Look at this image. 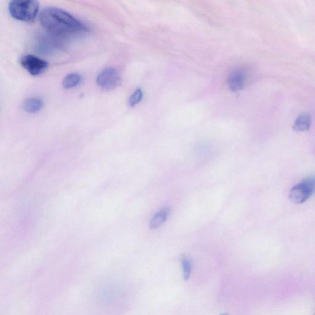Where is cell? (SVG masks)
Here are the masks:
<instances>
[{
  "label": "cell",
  "mask_w": 315,
  "mask_h": 315,
  "mask_svg": "<svg viewBox=\"0 0 315 315\" xmlns=\"http://www.w3.org/2000/svg\"><path fill=\"white\" fill-rule=\"evenodd\" d=\"M170 213H171V209L165 208L155 214L150 221V228L154 230L161 226L168 218Z\"/></svg>",
  "instance_id": "obj_8"
},
{
  "label": "cell",
  "mask_w": 315,
  "mask_h": 315,
  "mask_svg": "<svg viewBox=\"0 0 315 315\" xmlns=\"http://www.w3.org/2000/svg\"><path fill=\"white\" fill-rule=\"evenodd\" d=\"M96 81L103 90H112L119 85L121 78L115 68H107L98 74Z\"/></svg>",
  "instance_id": "obj_4"
},
{
  "label": "cell",
  "mask_w": 315,
  "mask_h": 315,
  "mask_svg": "<svg viewBox=\"0 0 315 315\" xmlns=\"http://www.w3.org/2000/svg\"><path fill=\"white\" fill-rule=\"evenodd\" d=\"M81 76L78 73H71L66 76L63 81V86L65 89H71L80 85Z\"/></svg>",
  "instance_id": "obj_10"
},
{
  "label": "cell",
  "mask_w": 315,
  "mask_h": 315,
  "mask_svg": "<svg viewBox=\"0 0 315 315\" xmlns=\"http://www.w3.org/2000/svg\"><path fill=\"white\" fill-rule=\"evenodd\" d=\"M21 64L25 70L33 76L41 75L48 68L46 61L32 54L24 56L21 59Z\"/></svg>",
  "instance_id": "obj_5"
},
{
  "label": "cell",
  "mask_w": 315,
  "mask_h": 315,
  "mask_svg": "<svg viewBox=\"0 0 315 315\" xmlns=\"http://www.w3.org/2000/svg\"><path fill=\"white\" fill-rule=\"evenodd\" d=\"M38 11L39 4L36 0H11L9 4V14L17 21L32 22Z\"/></svg>",
  "instance_id": "obj_2"
},
{
  "label": "cell",
  "mask_w": 315,
  "mask_h": 315,
  "mask_svg": "<svg viewBox=\"0 0 315 315\" xmlns=\"http://www.w3.org/2000/svg\"><path fill=\"white\" fill-rule=\"evenodd\" d=\"M42 26L56 36L70 38L86 33L87 27L72 15L63 9L49 7L40 14Z\"/></svg>",
  "instance_id": "obj_1"
},
{
  "label": "cell",
  "mask_w": 315,
  "mask_h": 315,
  "mask_svg": "<svg viewBox=\"0 0 315 315\" xmlns=\"http://www.w3.org/2000/svg\"><path fill=\"white\" fill-rule=\"evenodd\" d=\"M315 193V176L309 177L295 185L290 189L289 198L293 203L301 204Z\"/></svg>",
  "instance_id": "obj_3"
},
{
  "label": "cell",
  "mask_w": 315,
  "mask_h": 315,
  "mask_svg": "<svg viewBox=\"0 0 315 315\" xmlns=\"http://www.w3.org/2000/svg\"><path fill=\"white\" fill-rule=\"evenodd\" d=\"M245 75L240 70L233 71L228 78V86L233 91L240 90L245 83Z\"/></svg>",
  "instance_id": "obj_6"
},
{
  "label": "cell",
  "mask_w": 315,
  "mask_h": 315,
  "mask_svg": "<svg viewBox=\"0 0 315 315\" xmlns=\"http://www.w3.org/2000/svg\"><path fill=\"white\" fill-rule=\"evenodd\" d=\"M43 101L38 98H30L22 103V107L25 112L30 113L38 112L43 108Z\"/></svg>",
  "instance_id": "obj_9"
},
{
  "label": "cell",
  "mask_w": 315,
  "mask_h": 315,
  "mask_svg": "<svg viewBox=\"0 0 315 315\" xmlns=\"http://www.w3.org/2000/svg\"><path fill=\"white\" fill-rule=\"evenodd\" d=\"M143 97L142 91L140 89H138L134 94L130 96L129 100V105L130 107H134L141 101Z\"/></svg>",
  "instance_id": "obj_12"
},
{
  "label": "cell",
  "mask_w": 315,
  "mask_h": 315,
  "mask_svg": "<svg viewBox=\"0 0 315 315\" xmlns=\"http://www.w3.org/2000/svg\"><path fill=\"white\" fill-rule=\"evenodd\" d=\"M311 116L309 113H302L295 120L293 129L295 131L299 132L307 131L311 125Z\"/></svg>",
  "instance_id": "obj_7"
},
{
  "label": "cell",
  "mask_w": 315,
  "mask_h": 315,
  "mask_svg": "<svg viewBox=\"0 0 315 315\" xmlns=\"http://www.w3.org/2000/svg\"><path fill=\"white\" fill-rule=\"evenodd\" d=\"M182 268H183L184 280H189V278L190 277L192 270L191 261L188 259V258H184V259L182 260Z\"/></svg>",
  "instance_id": "obj_11"
}]
</instances>
